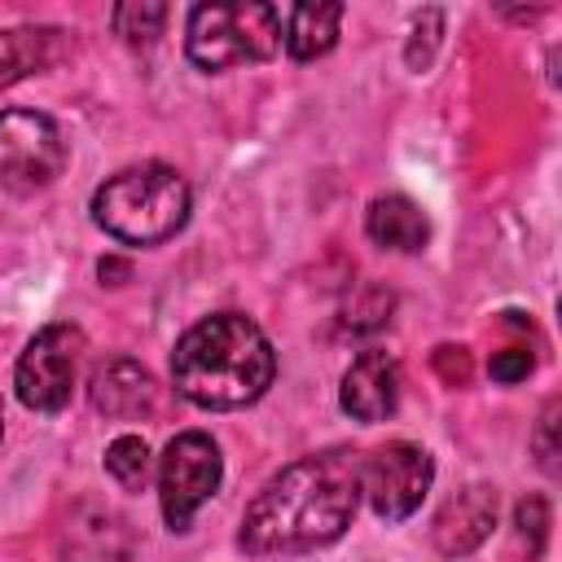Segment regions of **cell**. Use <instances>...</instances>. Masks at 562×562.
<instances>
[{"mask_svg": "<svg viewBox=\"0 0 562 562\" xmlns=\"http://www.w3.org/2000/svg\"><path fill=\"white\" fill-rule=\"evenodd\" d=\"M338 404L356 422H386L400 404V364H395V356L382 351V347L360 351L351 360V369L342 373Z\"/></svg>", "mask_w": 562, "mask_h": 562, "instance_id": "cell-9", "label": "cell"}, {"mask_svg": "<svg viewBox=\"0 0 562 562\" xmlns=\"http://www.w3.org/2000/svg\"><path fill=\"white\" fill-rule=\"evenodd\" d=\"M66 136L40 110H4L0 114V180L18 193H35L66 171Z\"/></svg>", "mask_w": 562, "mask_h": 562, "instance_id": "cell-6", "label": "cell"}, {"mask_svg": "<svg viewBox=\"0 0 562 562\" xmlns=\"http://www.w3.org/2000/svg\"><path fill=\"white\" fill-rule=\"evenodd\" d=\"M79 360H83V329L79 325H44L22 360H18V373H13V386H18V400L35 413H57L70 404V391H75V373H79Z\"/></svg>", "mask_w": 562, "mask_h": 562, "instance_id": "cell-7", "label": "cell"}, {"mask_svg": "<svg viewBox=\"0 0 562 562\" xmlns=\"http://www.w3.org/2000/svg\"><path fill=\"white\" fill-rule=\"evenodd\" d=\"M114 22V35H123L127 44H154L162 35V22H167V4H114L110 13Z\"/></svg>", "mask_w": 562, "mask_h": 562, "instance_id": "cell-17", "label": "cell"}, {"mask_svg": "<svg viewBox=\"0 0 562 562\" xmlns=\"http://www.w3.org/2000/svg\"><path fill=\"white\" fill-rule=\"evenodd\" d=\"M189 61L198 70H228L246 61H268L281 48V9L263 0L198 4L184 35Z\"/></svg>", "mask_w": 562, "mask_h": 562, "instance_id": "cell-4", "label": "cell"}, {"mask_svg": "<svg viewBox=\"0 0 562 562\" xmlns=\"http://www.w3.org/2000/svg\"><path fill=\"white\" fill-rule=\"evenodd\" d=\"M492 527H496V492L483 483H470L457 496H448L443 509L435 514V544H439V553L461 558V553L479 549Z\"/></svg>", "mask_w": 562, "mask_h": 562, "instance_id": "cell-11", "label": "cell"}, {"mask_svg": "<svg viewBox=\"0 0 562 562\" xmlns=\"http://www.w3.org/2000/svg\"><path fill=\"white\" fill-rule=\"evenodd\" d=\"M531 373V351L527 347H505L492 356V378L496 382H522Z\"/></svg>", "mask_w": 562, "mask_h": 562, "instance_id": "cell-20", "label": "cell"}, {"mask_svg": "<svg viewBox=\"0 0 562 562\" xmlns=\"http://www.w3.org/2000/svg\"><path fill=\"white\" fill-rule=\"evenodd\" d=\"M105 474L127 487V492H140L145 479H149V448L140 435H119L110 448H105Z\"/></svg>", "mask_w": 562, "mask_h": 562, "instance_id": "cell-16", "label": "cell"}, {"mask_svg": "<svg viewBox=\"0 0 562 562\" xmlns=\"http://www.w3.org/2000/svg\"><path fill=\"white\" fill-rule=\"evenodd\" d=\"M277 373L268 334L241 312H215L180 334L171 351V382L198 408H246L255 404Z\"/></svg>", "mask_w": 562, "mask_h": 562, "instance_id": "cell-2", "label": "cell"}, {"mask_svg": "<svg viewBox=\"0 0 562 562\" xmlns=\"http://www.w3.org/2000/svg\"><path fill=\"white\" fill-rule=\"evenodd\" d=\"M430 479H435L430 452L408 439H391V443L373 448L360 465V492L369 496L373 514L386 522L408 518L422 505V496L430 492Z\"/></svg>", "mask_w": 562, "mask_h": 562, "instance_id": "cell-8", "label": "cell"}, {"mask_svg": "<svg viewBox=\"0 0 562 562\" xmlns=\"http://www.w3.org/2000/svg\"><path fill=\"white\" fill-rule=\"evenodd\" d=\"M360 501V461L347 452H316L263 483L241 514L237 544L250 558H285L334 544Z\"/></svg>", "mask_w": 562, "mask_h": 562, "instance_id": "cell-1", "label": "cell"}, {"mask_svg": "<svg viewBox=\"0 0 562 562\" xmlns=\"http://www.w3.org/2000/svg\"><path fill=\"white\" fill-rule=\"evenodd\" d=\"M514 527H518V540L527 544V558H540L544 553V536H549V505H544V496H522L518 509H514Z\"/></svg>", "mask_w": 562, "mask_h": 562, "instance_id": "cell-18", "label": "cell"}, {"mask_svg": "<svg viewBox=\"0 0 562 562\" xmlns=\"http://www.w3.org/2000/svg\"><path fill=\"white\" fill-rule=\"evenodd\" d=\"M364 233L382 246V250H400V255H413L426 246L430 237V220L426 211L404 198V193H382L369 202V215H364Z\"/></svg>", "mask_w": 562, "mask_h": 562, "instance_id": "cell-13", "label": "cell"}, {"mask_svg": "<svg viewBox=\"0 0 562 562\" xmlns=\"http://www.w3.org/2000/svg\"><path fill=\"white\" fill-rule=\"evenodd\" d=\"M0 430H4V417H0Z\"/></svg>", "mask_w": 562, "mask_h": 562, "instance_id": "cell-21", "label": "cell"}, {"mask_svg": "<svg viewBox=\"0 0 562 562\" xmlns=\"http://www.w3.org/2000/svg\"><path fill=\"white\" fill-rule=\"evenodd\" d=\"M536 457H540V465L553 474L558 470V400H549L544 404V413H540V430H536Z\"/></svg>", "mask_w": 562, "mask_h": 562, "instance_id": "cell-19", "label": "cell"}, {"mask_svg": "<svg viewBox=\"0 0 562 562\" xmlns=\"http://www.w3.org/2000/svg\"><path fill=\"white\" fill-rule=\"evenodd\" d=\"M88 400L105 417H145L158 404V386H154V373L149 369H140L127 356H114V360H105V364L92 369Z\"/></svg>", "mask_w": 562, "mask_h": 562, "instance_id": "cell-12", "label": "cell"}, {"mask_svg": "<svg viewBox=\"0 0 562 562\" xmlns=\"http://www.w3.org/2000/svg\"><path fill=\"white\" fill-rule=\"evenodd\" d=\"M61 553H66V562H127L132 531L114 509L79 505V509H70V518L61 527Z\"/></svg>", "mask_w": 562, "mask_h": 562, "instance_id": "cell-10", "label": "cell"}, {"mask_svg": "<svg viewBox=\"0 0 562 562\" xmlns=\"http://www.w3.org/2000/svg\"><path fill=\"white\" fill-rule=\"evenodd\" d=\"M220 479H224V461H220L215 439L202 430L176 435L158 461V501H162L167 527L189 531L193 514L215 496Z\"/></svg>", "mask_w": 562, "mask_h": 562, "instance_id": "cell-5", "label": "cell"}, {"mask_svg": "<svg viewBox=\"0 0 562 562\" xmlns=\"http://www.w3.org/2000/svg\"><path fill=\"white\" fill-rule=\"evenodd\" d=\"M92 220L127 246H158L189 220V184L167 162H140L114 171L92 193Z\"/></svg>", "mask_w": 562, "mask_h": 562, "instance_id": "cell-3", "label": "cell"}, {"mask_svg": "<svg viewBox=\"0 0 562 562\" xmlns=\"http://www.w3.org/2000/svg\"><path fill=\"white\" fill-rule=\"evenodd\" d=\"M57 31H44V26H13V31H0V88L26 79L31 70H44L53 61V40Z\"/></svg>", "mask_w": 562, "mask_h": 562, "instance_id": "cell-15", "label": "cell"}, {"mask_svg": "<svg viewBox=\"0 0 562 562\" xmlns=\"http://www.w3.org/2000/svg\"><path fill=\"white\" fill-rule=\"evenodd\" d=\"M338 22H342V4H294L285 13V53L294 61H316L338 44Z\"/></svg>", "mask_w": 562, "mask_h": 562, "instance_id": "cell-14", "label": "cell"}]
</instances>
